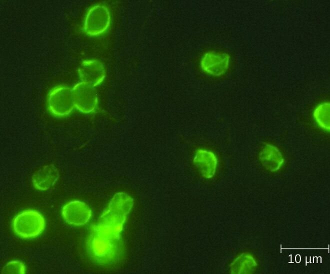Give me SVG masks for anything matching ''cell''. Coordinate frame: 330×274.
<instances>
[{
	"label": "cell",
	"instance_id": "obj_8",
	"mask_svg": "<svg viewBox=\"0 0 330 274\" xmlns=\"http://www.w3.org/2000/svg\"><path fill=\"white\" fill-rule=\"evenodd\" d=\"M78 73L82 82L95 87L102 84L106 78L104 64L96 59L83 60L78 68Z\"/></svg>",
	"mask_w": 330,
	"mask_h": 274
},
{
	"label": "cell",
	"instance_id": "obj_9",
	"mask_svg": "<svg viewBox=\"0 0 330 274\" xmlns=\"http://www.w3.org/2000/svg\"><path fill=\"white\" fill-rule=\"evenodd\" d=\"M60 172L52 164L44 165L36 170L32 176L33 186L37 190L44 191L52 188L58 180Z\"/></svg>",
	"mask_w": 330,
	"mask_h": 274
},
{
	"label": "cell",
	"instance_id": "obj_1",
	"mask_svg": "<svg viewBox=\"0 0 330 274\" xmlns=\"http://www.w3.org/2000/svg\"><path fill=\"white\" fill-rule=\"evenodd\" d=\"M133 202L132 198L126 194H116L108 208L100 216L98 223L94 226L92 231L118 241Z\"/></svg>",
	"mask_w": 330,
	"mask_h": 274
},
{
	"label": "cell",
	"instance_id": "obj_6",
	"mask_svg": "<svg viewBox=\"0 0 330 274\" xmlns=\"http://www.w3.org/2000/svg\"><path fill=\"white\" fill-rule=\"evenodd\" d=\"M116 242L92 231L88 241L90 254L98 262H106L116 254Z\"/></svg>",
	"mask_w": 330,
	"mask_h": 274
},
{
	"label": "cell",
	"instance_id": "obj_2",
	"mask_svg": "<svg viewBox=\"0 0 330 274\" xmlns=\"http://www.w3.org/2000/svg\"><path fill=\"white\" fill-rule=\"evenodd\" d=\"M46 221L44 216L34 210H26L15 216L12 220V229L18 236L32 238L44 231Z\"/></svg>",
	"mask_w": 330,
	"mask_h": 274
},
{
	"label": "cell",
	"instance_id": "obj_7",
	"mask_svg": "<svg viewBox=\"0 0 330 274\" xmlns=\"http://www.w3.org/2000/svg\"><path fill=\"white\" fill-rule=\"evenodd\" d=\"M62 215L64 221L74 226H84L92 216L89 206L80 200H72L66 204L62 208Z\"/></svg>",
	"mask_w": 330,
	"mask_h": 274
},
{
	"label": "cell",
	"instance_id": "obj_4",
	"mask_svg": "<svg viewBox=\"0 0 330 274\" xmlns=\"http://www.w3.org/2000/svg\"><path fill=\"white\" fill-rule=\"evenodd\" d=\"M110 22L111 16L108 8L102 4H96L86 12L83 30L89 36H98L106 32Z\"/></svg>",
	"mask_w": 330,
	"mask_h": 274
},
{
	"label": "cell",
	"instance_id": "obj_3",
	"mask_svg": "<svg viewBox=\"0 0 330 274\" xmlns=\"http://www.w3.org/2000/svg\"><path fill=\"white\" fill-rule=\"evenodd\" d=\"M46 104L52 116L62 118L70 115L75 108L72 88L64 84L54 87L48 92Z\"/></svg>",
	"mask_w": 330,
	"mask_h": 274
},
{
	"label": "cell",
	"instance_id": "obj_12",
	"mask_svg": "<svg viewBox=\"0 0 330 274\" xmlns=\"http://www.w3.org/2000/svg\"><path fill=\"white\" fill-rule=\"evenodd\" d=\"M2 274H24L26 273V266L21 261L12 260L8 262L2 268Z\"/></svg>",
	"mask_w": 330,
	"mask_h": 274
},
{
	"label": "cell",
	"instance_id": "obj_5",
	"mask_svg": "<svg viewBox=\"0 0 330 274\" xmlns=\"http://www.w3.org/2000/svg\"><path fill=\"white\" fill-rule=\"evenodd\" d=\"M75 108L84 114L94 112L98 105L95 86L84 82L76 84L72 88Z\"/></svg>",
	"mask_w": 330,
	"mask_h": 274
},
{
	"label": "cell",
	"instance_id": "obj_10",
	"mask_svg": "<svg viewBox=\"0 0 330 274\" xmlns=\"http://www.w3.org/2000/svg\"><path fill=\"white\" fill-rule=\"evenodd\" d=\"M260 162L268 170L274 171L280 168L284 158L280 150L276 146L267 144L260 150L259 155Z\"/></svg>",
	"mask_w": 330,
	"mask_h": 274
},
{
	"label": "cell",
	"instance_id": "obj_11",
	"mask_svg": "<svg viewBox=\"0 0 330 274\" xmlns=\"http://www.w3.org/2000/svg\"><path fill=\"white\" fill-rule=\"evenodd\" d=\"M314 118L318 126L323 130L328 131L330 123V104L324 102L318 105L314 113Z\"/></svg>",
	"mask_w": 330,
	"mask_h": 274
}]
</instances>
